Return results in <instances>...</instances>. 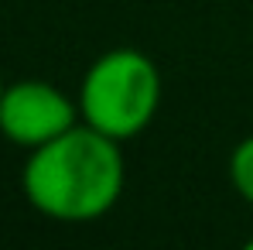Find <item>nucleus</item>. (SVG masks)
<instances>
[{
	"mask_svg": "<svg viewBox=\"0 0 253 250\" xmlns=\"http://www.w3.org/2000/svg\"><path fill=\"white\" fill-rule=\"evenodd\" d=\"M126 161L120 141L79 124L55 141L28 151L21 171L24 199L48 219L89 223L120 202Z\"/></svg>",
	"mask_w": 253,
	"mask_h": 250,
	"instance_id": "1",
	"label": "nucleus"
},
{
	"mask_svg": "<svg viewBox=\"0 0 253 250\" xmlns=\"http://www.w3.org/2000/svg\"><path fill=\"white\" fill-rule=\"evenodd\" d=\"M76 103L83 124L113 141H130L158 117L161 72L137 48H110L85 69Z\"/></svg>",
	"mask_w": 253,
	"mask_h": 250,
	"instance_id": "2",
	"label": "nucleus"
},
{
	"mask_svg": "<svg viewBox=\"0 0 253 250\" xmlns=\"http://www.w3.org/2000/svg\"><path fill=\"white\" fill-rule=\"evenodd\" d=\"M79 120H83L79 103L44 79H21V83L3 86L0 134L24 151H35L48 141H55Z\"/></svg>",
	"mask_w": 253,
	"mask_h": 250,
	"instance_id": "3",
	"label": "nucleus"
},
{
	"mask_svg": "<svg viewBox=\"0 0 253 250\" xmlns=\"http://www.w3.org/2000/svg\"><path fill=\"white\" fill-rule=\"evenodd\" d=\"M229 178H233V189L240 192V199L253 206V134L243 137L233 148V154H229Z\"/></svg>",
	"mask_w": 253,
	"mask_h": 250,
	"instance_id": "4",
	"label": "nucleus"
},
{
	"mask_svg": "<svg viewBox=\"0 0 253 250\" xmlns=\"http://www.w3.org/2000/svg\"><path fill=\"white\" fill-rule=\"evenodd\" d=\"M240 250H253V237H250V240H247V244H243Z\"/></svg>",
	"mask_w": 253,
	"mask_h": 250,
	"instance_id": "5",
	"label": "nucleus"
},
{
	"mask_svg": "<svg viewBox=\"0 0 253 250\" xmlns=\"http://www.w3.org/2000/svg\"><path fill=\"white\" fill-rule=\"evenodd\" d=\"M0 96H3V79H0Z\"/></svg>",
	"mask_w": 253,
	"mask_h": 250,
	"instance_id": "6",
	"label": "nucleus"
}]
</instances>
